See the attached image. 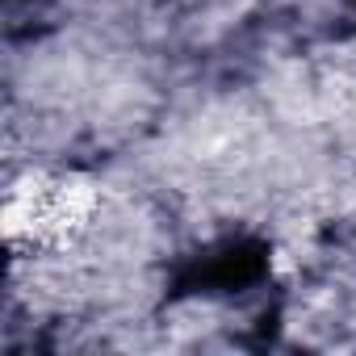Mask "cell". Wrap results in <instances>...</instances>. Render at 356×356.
Returning <instances> with one entry per match:
<instances>
[{
  "label": "cell",
  "instance_id": "obj_1",
  "mask_svg": "<svg viewBox=\"0 0 356 356\" xmlns=\"http://www.w3.org/2000/svg\"><path fill=\"white\" fill-rule=\"evenodd\" d=\"M97 214V185L84 176H26L5 202V239L9 243H67Z\"/></svg>",
  "mask_w": 356,
  "mask_h": 356
}]
</instances>
